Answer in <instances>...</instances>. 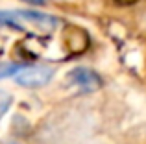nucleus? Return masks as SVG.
Listing matches in <instances>:
<instances>
[{
	"label": "nucleus",
	"mask_w": 146,
	"mask_h": 144,
	"mask_svg": "<svg viewBox=\"0 0 146 144\" xmlns=\"http://www.w3.org/2000/svg\"><path fill=\"white\" fill-rule=\"evenodd\" d=\"M59 26V18L50 13L33 9H0V28H13L19 32H52Z\"/></svg>",
	"instance_id": "nucleus-1"
},
{
	"label": "nucleus",
	"mask_w": 146,
	"mask_h": 144,
	"mask_svg": "<svg viewBox=\"0 0 146 144\" xmlns=\"http://www.w3.org/2000/svg\"><path fill=\"white\" fill-rule=\"evenodd\" d=\"M15 81L21 87H28V89H37V87L46 85L50 79L54 78V69L46 65H30L24 67L15 72Z\"/></svg>",
	"instance_id": "nucleus-2"
},
{
	"label": "nucleus",
	"mask_w": 146,
	"mask_h": 144,
	"mask_svg": "<svg viewBox=\"0 0 146 144\" xmlns=\"http://www.w3.org/2000/svg\"><path fill=\"white\" fill-rule=\"evenodd\" d=\"M68 81L72 85L82 87L83 90H96L100 85H102V79L94 70L85 69V67H80V69H74L68 72Z\"/></svg>",
	"instance_id": "nucleus-3"
},
{
	"label": "nucleus",
	"mask_w": 146,
	"mask_h": 144,
	"mask_svg": "<svg viewBox=\"0 0 146 144\" xmlns=\"http://www.w3.org/2000/svg\"><path fill=\"white\" fill-rule=\"evenodd\" d=\"M21 67L22 65H17V63H0V79L15 76V72L21 69Z\"/></svg>",
	"instance_id": "nucleus-4"
},
{
	"label": "nucleus",
	"mask_w": 146,
	"mask_h": 144,
	"mask_svg": "<svg viewBox=\"0 0 146 144\" xmlns=\"http://www.w3.org/2000/svg\"><path fill=\"white\" fill-rule=\"evenodd\" d=\"M11 102H13V98H11L9 92H6V90H0V120L4 118V115L7 113V109H9Z\"/></svg>",
	"instance_id": "nucleus-5"
},
{
	"label": "nucleus",
	"mask_w": 146,
	"mask_h": 144,
	"mask_svg": "<svg viewBox=\"0 0 146 144\" xmlns=\"http://www.w3.org/2000/svg\"><path fill=\"white\" fill-rule=\"evenodd\" d=\"M117 4H120V6H131V4H135L137 0H115Z\"/></svg>",
	"instance_id": "nucleus-6"
},
{
	"label": "nucleus",
	"mask_w": 146,
	"mask_h": 144,
	"mask_svg": "<svg viewBox=\"0 0 146 144\" xmlns=\"http://www.w3.org/2000/svg\"><path fill=\"white\" fill-rule=\"evenodd\" d=\"M22 2H28V4H33V6H41V4H44V0H22Z\"/></svg>",
	"instance_id": "nucleus-7"
}]
</instances>
